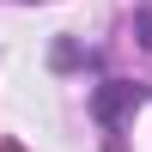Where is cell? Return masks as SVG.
Wrapping results in <instances>:
<instances>
[{
    "label": "cell",
    "instance_id": "obj_1",
    "mask_svg": "<svg viewBox=\"0 0 152 152\" xmlns=\"http://www.w3.org/2000/svg\"><path fill=\"white\" fill-rule=\"evenodd\" d=\"M91 110H97V122H104V128H122V122L140 110V85H128V79H110V85H97Z\"/></svg>",
    "mask_w": 152,
    "mask_h": 152
},
{
    "label": "cell",
    "instance_id": "obj_2",
    "mask_svg": "<svg viewBox=\"0 0 152 152\" xmlns=\"http://www.w3.org/2000/svg\"><path fill=\"white\" fill-rule=\"evenodd\" d=\"M140 37H146V49H152V12H140Z\"/></svg>",
    "mask_w": 152,
    "mask_h": 152
}]
</instances>
